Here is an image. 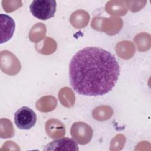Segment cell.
I'll list each match as a JSON object with an SVG mask.
<instances>
[{
  "mask_svg": "<svg viewBox=\"0 0 151 151\" xmlns=\"http://www.w3.org/2000/svg\"><path fill=\"white\" fill-rule=\"evenodd\" d=\"M120 73V66L115 56L96 47L79 50L69 65L70 84L77 93L83 96L107 94L115 86Z\"/></svg>",
  "mask_w": 151,
  "mask_h": 151,
  "instance_id": "1",
  "label": "cell"
},
{
  "mask_svg": "<svg viewBox=\"0 0 151 151\" xmlns=\"http://www.w3.org/2000/svg\"><path fill=\"white\" fill-rule=\"evenodd\" d=\"M56 8L57 3L54 0H35L29 6L32 15L41 20H47L53 17Z\"/></svg>",
  "mask_w": 151,
  "mask_h": 151,
  "instance_id": "2",
  "label": "cell"
},
{
  "mask_svg": "<svg viewBox=\"0 0 151 151\" xmlns=\"http://www.w3.org/2000/svg\"><path fill=\"white\" fill-rule=\"evenodd\" d=\"M37 122L35 113L29 107L23 106L14 114V122L20 129L29 130L33 127Z\"/></svg>",
  "mask_w": 151,
  "mask_h": 151,
  "instance_id": "3",
  "label": "cell"
},
{
  "mask_svg": "<svg viewBox=\"0 0 151 151\" xmlns=\"http://www.w3.org/2000/svg\"><path fill=\"white\" fill-rule=\"evenodd\" d=\"M1 44L9 41L14 35L15 24L14 19L6 14H1Z\"/></svg>",
  "mask_w": 151,
  "mask_h": 151,
  "instance_id": "4",
  "label": "cell"
},
{
  "mask_svg": "<svg viewBox=\"0 0 151 151\" xmlns=\"http://www.w3.org/2000/svg\"><path fill=\"white\" fill-rule=\"evenodd\" d=\"M78 150V147L76 142L72 139L63 137L49 143L44 149V150Z\"/></svg>",
  "mask_w": 151,
  "mask_h": 151,
  "instance_id": "5",
  "label": "cell"
}]
</instances>
